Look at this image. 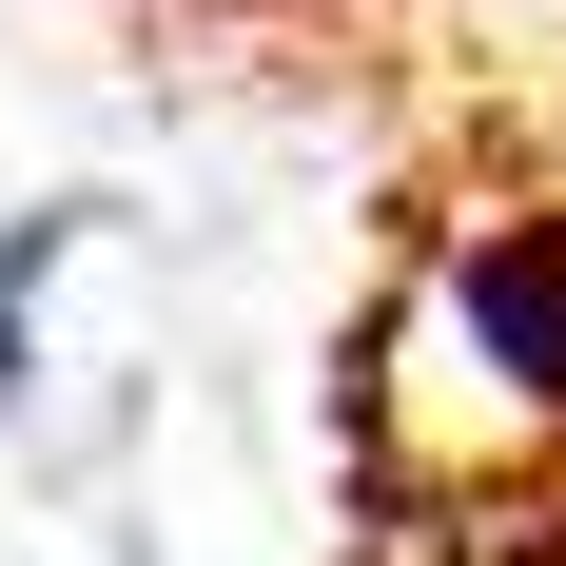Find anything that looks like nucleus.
<instances>
[{
  "instance_id": "2",
  "label": "nucleus",
  "mask_w": 566,
  "mask_h": 566,
  "mask_svg": "<svg viewBox=\"0 0 566 566\" xmlns=\"http://www.w3.org/2000/svg\"><path fill=\"white\" fill-rule=\"evenodd\" d=\"M40 254H59V216L0 234V410H20V352H40Z\"/></svg>"
},
{
  "instance_id": "1",
  "label": "nucleus",
  "mask_w": 566,
  "mask_h": 566,
  "mask_svg": "<svg viewBox=\"0 0 566 566\" xmlns=\"http://www.w3.org/2000/svg\"><path fill=\"white\" fill-rule=\"evenodd\" d=\"M469 333H489V371L566 391V234H489L469 254Z\"/></svg>"
}]
</instances>
